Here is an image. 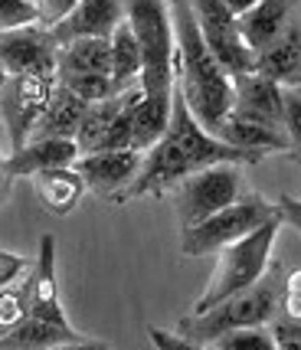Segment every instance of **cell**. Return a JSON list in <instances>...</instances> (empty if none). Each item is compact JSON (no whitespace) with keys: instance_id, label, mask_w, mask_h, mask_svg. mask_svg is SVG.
<instances>
[{"instance_id":"obj_2","label":"cell","mask_w":301,"mask_h":350,"mask_svg":"<svg viewBox=\"0 0 301 350\" xmlns=\"http://www.w3.org/2000/svg\"><path fill=\"white\" fill-rule=\"evenodd\" d=\"M282 278H285L282 262L269 259L265 272L259 275V282H252L249 288L229 295L220 305L207 308V311H200V314H183V318L177 321V334L187 337V340H194V344H200V347H207V344H213V340L220 334H226V331L269 324V321L275 318V308H278Z\"/></svg>"},{"instance_id":"obj_28","label":"cell","mask_w":301,"mask_h":350,"mask_svg":"<svg viewBox=\"0 0 301 350\" xmlns=\"http://www.w3.org/2000/svg\"><path fill=\"white\" fill-rule=\"evenodd\" d=\"M210 347H216V350H275V340H272L265 324H256V327L226 331V334H220L213 340Z\"/></svg>"},{"instance_id":"obj_33","label":"cell","mask_w":301,"mask_h":350,"mask_svg":"<svg viewBox=\"0 0 301 350\" xmlns=\"http://www.w3.org/2000/svg\"><path fill=\"white\" fill-rule=\"evenodd\" d=\"M33 259L27 256H16V252H0V288H7V285H14L16 278H23V275L30 272Z\"/></svg>"},{"instance_id":"obj_10","label":"cell","mask_w":301,"mask_h":350,"mask_svg":"<svg viewBox=\"0 0 301 350\" xmlns=\"http://www.w3.org/2000/svg\"><path fill=\"white\" fill-rule=\"evenodd\" d=\"M75 174L82 177L86 190L99 193L108 203H118L125 187L131 183V177L141 167V151L135 148H125V151H92V154H79L73 161Z\"/></svg>"},{"instance_id":"obj_31","label":"cell","mask_w":301,"mask_h":350,"mask_svg":"<svg viewBox=\"0 0 301 350\" xmlns=\"http://www.w3.org/2000/svg\"><path fill=\"white\" fill-rule=\"evenodd\" d=\"M269 334L275 340V350H301V321H269Z\"/></svg>"},{"instance_id":"obj_25","label":"cell","mask_w":301,"mask_h":350,"mask_svg":"<svg viewBox=\"0 0 301 350\" xmlns=\"http://www.w3.org/2000/svg\"><path fill=\"white\" fill-rule=\"evenodd\" d=\"M125 98H128V89L118 92V95H112V98H102V102H89V105H86L82 118H79V128H75V137H73L79 154L99 151V141L105 135V128L112 124V118L121 111Z\"/></svg>"},{"instance_id":"obj_12","label":"cell","mask_w":301,"mask_h":350,"mask_svg":"<svg viewBox=\"0 0 301 350\" xmlns=\"http://www.w3.org/2000/svg\"><path fill=\"white\" fill-rule=\"evenodd\" d=\"M229 85H233V115L282 128V95H285L282 85H275L256 69L229 76Z\"/></svg>"},{"instance_id":"obj_5","label":"cell","mask_w":301,"mask_h":350,"mask_svg":"<svg viewBox=\"0 0 301 350\" xmlns=\"http://www.w3.org/2000/svg\"><path fill=\"white\" fill-rule=\"evenodd\" d=\"M275 216H278V206H275V203L262 200L259 193H246V190H242L229 206L216 210L213 216L200 219L194 226H183L181 249H183V256H190V259H194V256L196 259H200V256H210L216 249H223V245L249 236L252 229H259L262 223H269Z\"/></svg>"},{"instance_id":"obj_38","label":"cell","mask_w":301,"mask_h":350,"mask_svg":"<svg viewBox=\"0 0 301 350\" xmlns=\"http://www.w3.org/2000/svg\"><path fill=\"white\" fill-rule=\"evenodd\" d=\"M7 79H10V72H7V69H3V62H0V89H3V82H7Z\"/></svg>"},{"instance_id":"obj_24","label":"cell","mask_w":301,"mask_h":350,"mask_svg":"<svg viewBox=\"0 0 301 350\" xmlns=\"http://www.w3.org/2000/svg\"><path fill=\"white\" fill-rule=\"evenodd\" d=\"M108 46H112L108 79L115 82V92H125V89H131V85H138V76H141V49H138L135 33H131V27L125 20L112 30Z\"/></svg>"},{"instance_id":"obj_18","label":"cell","mask_w":301,"mask_h":350,"mask_svg":"<svg viewBox=\"0 0 301 350\" xmlns=\"http://www.w3.org/2000/svg\"><path fill=\"white\" fill-rule=\"evenodd\" d=\"M295 7H298V0H259L256 7L236 16V30H239L242 43L252 53L265 49L288 27V20L295 16Z\"/></svg>"},{"instance_id":"obj_35","label":"cell","mask_w":301,"mask_h":350,"mask_svg":"<svg viewBox=\"0 0 301 350\" xmlns=\"http://www.w3.org/2000/svg\"><path fill=\"white\" fill-rule=\"evenodd\" d=\"M49 350H112L108 340H95V337H86V340H73V344H56Z\"/></svg>"},{"instance_id":"obj_32","label":"cell","mask_w":301,"mask_h":350,"mask_svg":"<svg viewBox=\"0 0 301 350\" xmlns=\"http://www.w3.org/2000/svg\"><path fill=\"white\" fill-rule=\"evenodd\" d=\"M144 331H148L154 350H203L200 344H194V340L181 337L177 331H164V327H154V324H148Z\"/></svg>"},{"instance_id":"obj_36","label":"cell","mask_w":301,"mask_h":350,"mask_svg":"<svg viewBox=\"0 0 301 350\" xmlns=\"http://www.w3.org/2000/svg\"><path fill=\"white\" fill-rule=\"evenodd\" d=\"M220 3H223V7H226V10H229L233 16H239V14H246L249 7H256L259 0H220Z\"/></svg>"},{"instance_id":"obj_29","label":"cell","mask_w":301,"mask_h":350,"mask_svg":"<svg viewBox=\"0 0 301 350\" xmlns=\"http://www.w3.org/2000/svg\"><path fill=\"white\" fill-rule=\"evenodd\" d=\"M275 318L282 321H301V272L288 269L282 278V291H278V308Z\"/></svg>"},{"instance_id":"obj_6","label":"cell","mask_w":301,"mask_h":350,"mask_svg":"<svg viewBox=\"0 0 301 350\" xmlns=\"http://www.w3.org/2000/svg\"><path fill=\"white\" fill-rule=\"evenodd\" d=\"M242 193V177L236 164H210L194 174H187L177 183V213H181L183 226H194L200 219L213 216L216 210L229 206L233 200Z\"/></svg>"},{"instance_id":"obj_9","label":"cell","mask_w":301,"mask_h":350,"mask_svg":"<svg viewBox=\"0 0 301 350\" xmlns=\"http://www.w3.org/2000/svg\"><path fill=\"white\" fill-rule=\"evenodd\" d=\"M56 40L46 27L27 23L0 30V62L10 76H56Z\"/></svg>"},{"instance_id":"obj_21","label":"cell","mask_w":301,"mask_h":350,"mask_svg":"<svg viewBox=\"0 0 301 350\" xmlns=\"http://www.w3.org/2000/svg\"><path fill=\"white\" fill-rule=\"evenodd\" d=\"M73 340H86V334H79L75 327H56L49 321L27 314L0 337V350H49L56 344H73Z\"/></svg>"},{"instance_id":"obj_3","label":"cell","mask_w":301,"mask_h":350,"mask_svg":"<svg viewBox=\"0 0 301 350\" xmlns=\"http://www.w3.org/2000/svg\"><path fill=\"white\" fill-rule=\"evenodd\" d=\"M121 7L141 49L138 85L144 95H167L174 82V27L167 0H121Z\"/></svg>"},{"instance_id":"obj_37","label":"cell","mask_w":301,"mask_h":350,"mask_svg":"<svg viewBox=\"0 0 301 350\" xmlns=\"http://www.w3.org/2000/svg\"><path fill=\"white\" fill-rule=\"evenodd\" d=\"M10 187H14V177H7V170H3V157H0V206L10 200Z\"/></svg>"},{"instance_id":"obj_23","label":"cell","mask_w":301,"mask_h":350,"mask_svg":"<svg viewBox=\"0 0 301 350\" xmlns=\"http://www.w3.org/2000/svg\"><path fill=\"white\" fill-rule=\"evenodd\" d=\"M167 115H170V92L167 95H144L135 102L131 111V148L148 151L154 141H161L167 131Z\"/></svg>"},{"instance_id":"obj_16","label":"cell","mask_w":301,"mask_h":350,"mask_svg":"<svg viewBox=\"0 0 301 350\" xmlns=\"http://www.w3.org/2000/svg\"><path fill=\"white\" fill-rule=\"evenodd\" d=\"M79 157L73 137H33L23 148H16L10 157H3L7 177H33L46 167H73Z\"/></svg>"},{"instance_id":"obj_13","label":"cell","mask_w":301,"mask_h":350,"mask_svg":"<svg viewBox=\"0 0 301 350\" xmlns=\"http://www.w3.org/2000/svg\"><path fill=\"white\" fill-rule=\"evenodd\" d=\"M27 282H30L27 305H30L33 318L49 321L56 327H73L60 305V288H56V239L53 236L40 239V256L33 259L30 272H27Z\"/></svg>"},{"instance_id":"obj_7","label":"cell","mask_w":301,"mask_h":350,"mask_svg":"<svg viewBox=\"0 0 301 350\" xmlns=\"http://www.w3.org/2000/svg\"><path fill=\"white\" fill-rule=\"evenodd\" d=\"M200 40L207 43L210 56L226 69V76H239L256 69V53L242 43L236 30V16L226 10L220 0H190Z\"/></svg>"},{"instance_id":"obj_27","label":"cell","mask_w":301,"mask_h":350,"mask_svg":"<svg viewBox=\"0 0 301 350\" xmlns=\"http://www.w3.org/2000/svg\"><path fill=\"white\" fill-rule=\"evenodd\" d=\"M60 85L79 95L82 102H102V98H112V95H118L115 92V82L108 76H99V72H62L56 76Z\"/></svg>"},{"instance_id":"obj_1","label":"cell","mask_w":301,"mask_h":350,"mask_svg":"<svg viewBox=\"0 0 301 350\" xmlns=\"http://www.w3.org/2000/svg\"><path fill=\"white\" fill-rule=\"evenodd\" d=\"M170 27H174V79L181 82L183 102L190 115L203 124V131L216 137L223 118L233 111L229 76L200 40L190 0H170Z\"/></svg>"},{"instance_id":"obj_15","label":"cell","mask_w":301,"mask_h":350,"mask_svg":"<svg viewBox=\"0 0 301 350\" xmlns=\"http://www.w3.org/2000/svg\"><path fill=\"white\" fill-rule=\"evenodd\" d=\"M256 72L272 79L282 89H298L301 82V27L291 16L288 27L265 49L256 53Z\"/></svg>"},{"instance_id":"obj_4","label":"cell","mask_w":301,"mask_h":350,"mask_svg":"<svg viewBox=\"0 0 301 350\" xmlns=\"http://www.w3.org/2000/svg\"><path fill=\"white\" fill-rule=\"evenodd\" d=\"M278 229H282V216L262 223L259 229H252L249 236H242L236 243L216 249L213 278L190 314H200V311H207V308L220 305L223 298H229V295H236V291L249 288L252 282H259V275L265 272V265H269V259H272V245H275Z\"/></svg>"},{"instance_id":"obj_11","label":"cell","mask_w":301,"mask_h":350,"mask_svg":"<svg viewBox=\"0 0 301 350\" xmlns=\"http://www.w3.org/2000/svg\"><path fill=\"white\" fill-rule=\"evenodd\" d=\"M187 174H194V167L187 164V157L167 137H161V141L150 144L148 151H141V167L131 177V183L125 187L118 203H125L131 197H161L170 187H177Z\"/></svg>"},{"instance_id":"obj_19","label":"cell","mask_w":301,"mask_h":350,"mask_svg":"<svg viewBox=\"0 0 301 350\" xmlns=\"http://www.w3.org/2000/svg\"><path fill=\"white\" fill-rule=\"evenodd\" d=\"M30 180H33V190H36L40 203H43V210L53 216H69L79 206L82 193H86V183L75 174V167L36 170Z\"/></svg>"},{"instance_id":"obj_14","label":"cell","mask_w":301,"mask_h":350,"mask_svg":"<svg viewBox=\"0 0 301 350\" xmlns=\"http://www.w3.org/2000/svg\"><path fill=\"white\" fill-rule=\"evenodd\" d=\"M121 20H125L121 0H79L60 23H53L46 30L56 40V46L79 40V36H102V40H108Z\"/></svg>"},{"instance_id":"obj_17","label":"cell","mask_w":301,"mask_h":350,"mask_svg":"<svg viewBox=\"0 0 301 350\" xmlns=\"http://www.w3.org/2000/svg\"><path fill=\"white\" fill-rule=\"evenodd\" d=\"M216 137H220L223 144H229V148H239V151L252 154L256 161H262V157L272 154V151L295 154V148H291V141H288V135L282 131V128L249 122V118H239V115H233V111L223 118Z\"/></svg>"},{"instance_id":"obj_30","label":"cell","mask_w":301,"mask_h":350,"mask_svg":"<svg viewBox=\"0 0 301 350\" xmlns=\"http://www.w3.org/2000/svg\"><path fill=\"white\" fill-rule=\"evenodd\" d=\"M27 23H40V10L33 0H0V30H14Z\"/></svg>"},{"instance_id":"obj_20","label":"cell","mask_w":301,"mask_h":350,"mask_svg":"<svg viewBox=\"0 0 301 350\" xmlns=\"http://www.w3.org/2000/svg\"><path fill=\"white\" fill-rule=\"evenodd\" d=\"M89 102H82L79 95L66 89V85H53V95H49V102H46L43 115L36 118V124L30 128V137H75V128H79V118H82V111H86Z\"/></svg>"},{"instance_id":"obj_8","label":"cell","mask_w":301,"mask_h":350,"mask_svg":"<svg viewBox=\"0 0 301 350\" xmlns=\"http://www.w3.org/2000/svg\"><path fill=\"white\" fill-rule=\"evenodd\" d=\"M53 85H56V76H10L3 82V89H0V118L7 124L14 151L27 144L30 128L43 115L46 102L53 95Z\"/></svg>"},{"instance_id":"obj_34","label":"cell","mask_w":301,"mask_h":350,"mask_svg":"<svg viewBox=\"0 0 301 350\" xmlns=\"http://www.w3.org/2000/svg\"><path fill=\"white\" fill-rule=\"evenodd\" d=\"M33 3L40 10V27H53V23H60L62 16L73 10L79 0H33Z\"/></svg>"},{"instance_id":"obj_22","label":"cell","mask_w":301,"mask_h":350,"mask_svg":"<svg viewBox=\"0 0 301 350\" xmlns=\"http://www.w3.org/2000/svg\"><path fill=\"white\" fill-rule=\"evenodd\" d=\"M112 69V46L102 36H79L56 49V76L62 72H99L108 76Z\"/></svg>"},{"instance_id":"obj_26","label":"cell","mask_w":301,"mask_h":350,"mask_svg":"<svg viewBox=\"0 0 301 350\" xmlns=\"http://www.w3.org/2000/svg\"><path fill=\"white\" fill-rule=\"evenodd\" d=\"M27 298H30V282H27V275H23V278H16L14 285L0 288V337L7 334L14 324H20V321L30 314Z\"/></svg>"}]
</instances>
